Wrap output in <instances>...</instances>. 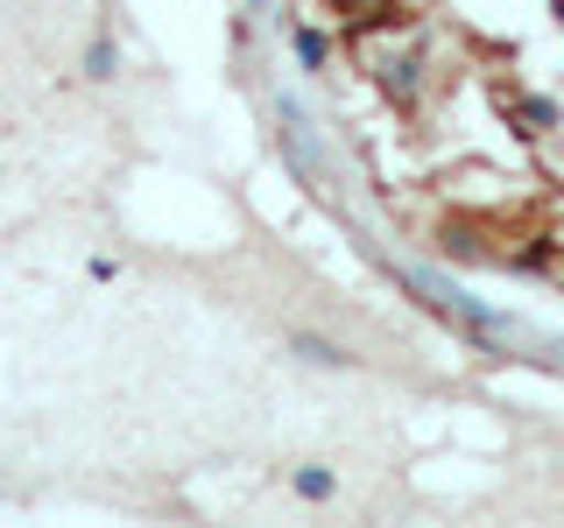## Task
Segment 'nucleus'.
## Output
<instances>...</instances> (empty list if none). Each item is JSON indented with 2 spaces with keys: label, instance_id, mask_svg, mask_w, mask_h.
Returning <instances> with one entry per match:
<instances>
[{
  "label": "nucleus",
  "instance_id": "nucleus-1",
  "mask_svg": "<svg viewBox=\"0 0 564 528\" xmlns=\"http://www.w3.org/2000/svg\"><path fill=\"white\" fill-rule=\"evenodd\" d=\"M395 282L416 296L423 310H437L445 324H458V331H473L480 345H501V339H516V317H501V310H487L480 296H466L452 275H437V268H395Z\"/></svg>",
  "mask_w": 564,
  "mask_h": 528
},
{
  "label": "nucleus",
  "instance_id": "nucleus-2",
  "mask_svg": "<svg viewBox=\"0 0 564 528\" xmlns=\"http://www.w3.org/2000/svg\"><path fill=\"white\" fill-rule=\"evenodd\" d=\"M367 78H375V92L395 99L402 113H416L423 92H431V64H423L416 43H375L367 50Z\"/></svg>",
  "mask_w": 564,
  "mask_h": 528
},
{
  "label": "nucleus",
  "instance_id": "nucleus-3",
  "mask_svg": "<svg viewBox=\"0 0 564 528\" xmlns=\"http://www.w3.org/2000/svg\"><path fill=\"white\" fill-rule=\"evenodd\" d=\"M508 113H516V128H522L529 141H543V134L564 128V106L543 99V92H516V99H508Z\"/></svg>",
  "mask_w": 564,
  "mask_h": 528
},
{
  "label": "nucleus",
  "instance_id": "nucleus-4",
  "mask_svg": "<svg viewBox=\"0 0 564 528\" xmlns=\"http://www.w3.org/2000/svg\"><path fill=\"white\" fill-rule=\"evenodd\" d=\"M290 50H296V64H304L311 78H325V70H332V35H325V29L290 22Z\"/></svg>",
  "mask_w": 564,
  "mask_h": 528
},
{
  "label": "nucleus",
  "instance_id": "nucleus-5",
  "mask_svg": "<svg viewBox=\"0 0 564 528\" xmlns=\"http://www.w3.org/2000/svg\"><path fill=\"white\" fill-rule=\"evenodd\" d=\"M290 352H296V360H311V366H339V374L352 366V352L332 345V339H317V331H290Z\"/></svg>",
  "mask_w": 564,
  "mask_h": 528
},
{
  "label": "nucleus",
  "instance_id": "nucleus-6",
  "mask_svg": "<svg viewBox=\"0 0 564 528\" xmlns=\"http://www.w3.org/2000/svg\"><path fill=\"white\" fill-rule=\"evenodd\" d=\"M85 78H93V85L120 78V43H113V35H93V43H85Z\"/></svg>",
  "mask_w": 564,
  "mask_h": 528
},
{
  "label": "nucleus",
  "instance_id": "nucleus-7",
  "mask_svg": "<svg viewBox=\"0 0 564 528\" xmlns=\"http://www.w3.org/2000/svg\"><path fill=\"white\" fill-rule=\"evenodd\" d=\"M332 8H339L352 29H388L395 22V0H332Z\"/></svg>",
  "mask_w": 564,
  "mask_h": 528
},
{
  "label": "nucleus",
  "instance_id": "nucleus-8",
  "mask_svg": "<svg viewBox=\"0 0 564 528\" xmlns=\"http://www.w3.org/2000/svg\"><path fill=\"white\" fill-rule=\"evenodd\" d=\"M296 493H304V501H332V493H339V480H332L325 465H304V472H296Z\"/></svg>",
  "mask_w": 564,
  "mask_h": 528
},
{
  "label": "nucleus",
  "instance_id": "nucleus-9",
  "mask_svg": "<svg viewBox=\"0 0 564 528\" xmlns=\"http://www.w3.org/2000/svg\"><path fill=\"white\" fill-rule=\"evenodd\" d=\"M557 14H564V0H557Z\"/></svg>",
  "mask_w": 564,
  "mask_h": 528
},
{
  "label": "nucleus",
  "instance_id": "nucleus-10",
  "mask_svg": "<svg viewBox=\"0 0 564 528\" xmlns=\"http://www.w3.org/2000/svg\"><path fill=\"white\" fill-rule=\"evenodd\" d=\"M557 352H564V345H557Z\"/></svg>",
  "mask_w": 564,
  "mask_h": 528
}]
</instances>
